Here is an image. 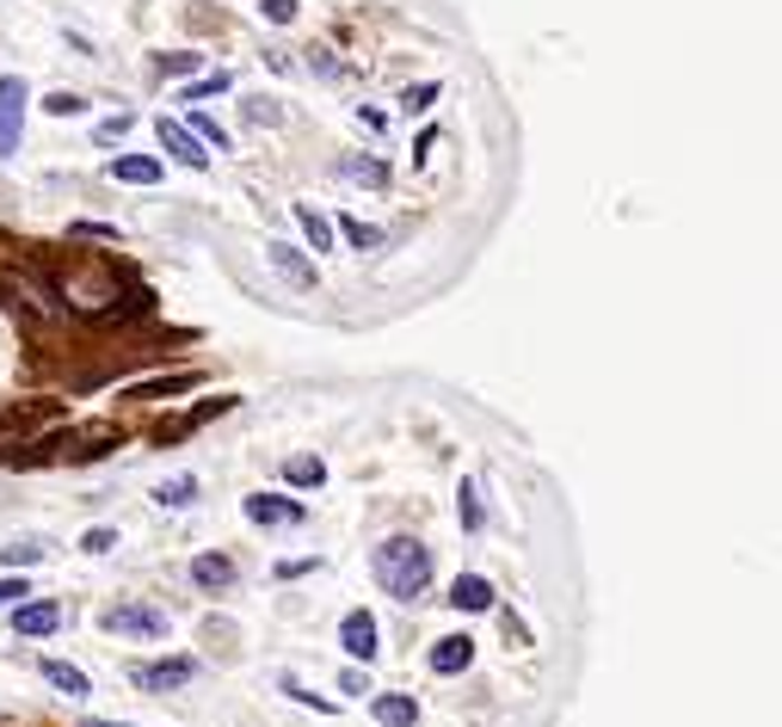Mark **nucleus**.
<instances>
[{
  "mask_svg": "<svg viewBox=\"0 0 782 727\" xmlns=\"http://www.w3.org/2000/svg\"><path fill=\"white\" fill-rule=\"evenodd\" d=\"M284 481H290V487H321L326 462L321 457H284Z\"/></svg>",
  "mask_w": 782,
  "mask_h": 727,
  "instance_id": "obj_18",
  "label": "nucleus"
},
{
  "mask_svg": "<svg viewBox=\"0 0 782 727\" xmlns=\"http://www.w3.org/2000/svg\"><path fill=\"white\" fill-rule=\"evenodd\" d=\"M370 567H376V586H382V592L401 598V604L425 598V586H432V549H425L420 536H388V543H376Z\"/></svg>",
  "mask_w": 782,
  "mask_h": 727,
  "instance_id": "obj_1",
  "label": "nucleus"
},
{
  "mask_svg": "<svg viewBox=\"0 0 782 727\" xmlns=\"http://www.w3.org/2000/svg\"><path fill=\"white\" fill-rule=\"evenodd\" d=\"M130 678H136V690L167 697V690H179V685H191V678H197V660H161V666H136Z\"/></svg>",
  "mask_w": 782,
  "mask_h": 727,
  "instance_id": "obj_5",
  "label": "nucleus"
},
{
  "mask_svg": "<svg viewBox=\"0 0 782 727\" xmlns=\"http://www.w3.org/2000/svg\"><path fill=\"white\" fill-rule=\"evenodd\" d=\"M197 68V56L191 50H179V56H161V75H191Z\"/></svg>",
  "mask_w": 782,
  "mask_h": 727,
  "instance_id": "obj_31",
  "label": "nucleus"
},
{
  "mask_svg": "<svg viewBox=\"0 0 782 727\" xmlns=\"http://www.w3.org/2000/svg\"><path fill=\"white\" fill-rule=\"evenodd\" d=\"M38 556H43L38 543H13V549H7V561H13V567H31Z\"/></svg>",
  "mask_w": 782,
  "mask_h": 727,
  "instance_id": "obj_32",
  "label": "nucleus"
},
{
  "mask_svg": "<svg viewBox=\"0 0 782 727\" xmlns=\"http://www.w3.org/2000/svg\"><path fill=\"white\" fill-rule=\"evenodd\" d=\"M105 629L136 635V641H154V635H167V616L154 611V604H112V611H105Z\"/></svg>",
  "mask_w": 782,
  "mask_h": 727,
  "instance_id": "obj_2",
  "label": "nucleus"
},
{
  "mask_svg": "<svg viewBox=\"0 0 782 727\" xmlns=\"http://www.w3.org/2000/svg\"><path fill=\"white\" fill-rule=\"evenodd\" d=\"M345 173L363 179V186H388V167H382V161H345Z\"/></svg>",
  "mask_w": 782,
  "mask_h": 727,
  "instance_id": "obj_26",
  "label": "nucleus"
},
{
  "mask_svg": "<svg viewBox=\"0 0 782 727\" xmlns=\"http://www.w3.org/2000/svg\"><path fill=\"white\" fill-rule=\"evenodd\" d=\"M80 549H87V556H112V549H117V531H105V524H99V531H87V543H80Z\"/></svg>",
  "mask_w": 782,
  "mask_h": 727,
  "instance_id": "obj_28",
  "label": "nucleus"
},
{
  "mask_svg": "<svg viewBox=\"0 0 782 727\" xmlns=\"http://www.w3.org/2000/svg\"><path fill=\"white\" fill-rule=\"evenodd\" d=\"M75 234H87V241H117V229H105V222H75Z\"/></svg>",
  "mask_w": 782,
  "mask_h": 727,
  "instance_id": "obj_35",
  "label": "nucleus"
},
{
  "mask_svg": "<svg viewBox=\"0 0 782 727\" xmlns=\"http://www.w3.org/2000/svg\"><path fill=\"white\" fill-rule=\"evenodd\" d=\"M154 136H161V149H167L172 161H179V167H191V173H204V167H210V149H204V142H197V136L185 130V124L161 117V124H154Z\"/></svg>",
  "mask_w": 782,
  "mask_h": 727,
  "instance_id": "obj_3",
  "label": "nucleus"
},
{
  "mask_svg": "<svg viewBox=\"0 0 782 727\" xmlns=\"http://www.w3.org/2000/svg\"><path fill=\"white\" fill-rule=\"evenodd\" d=\"M25 80L20 75H7L0 80V154H13L20 149V124H25Z\"/></svg>",
  "mask_w": 782,
  "mask_h": 727,
  "instance_id": "obj_4",
  "label": "nucleus"
},
{
  "mask_svg": "<svg viewBox=\"0 0 782 727\" xmlns=\"http://www.w3.org/2000/svg\"><path fill=\"white\" fill-rule=\"evenodd\" d=\"M234 407V395H216V401H197L191 407V413H179V420H167L161 425V444H179V438H191V432H197V425L210 420V413H229Z\"/></svg>",
  "mask_w": 782,
  "mask_h": 727,
  "instance_id": "obj_8",
  "label": "nucleus"
},
{
  "mask_svg": "<svg viewBox=\"0 0 782 727\" xmlns=\"http://www.w3.org/2000/svg\"><path fill=\"white\" fill-rule=\"evenodd\" d=\"M229 87H234V75H229V68H216V75H204V80H191V87H185V99H191V105H204V99H216V93H229Z\"/></svg>",
  "mask_w": 782,
  "mask_h": 727,
  "instance_id": "obj_22",
  "label": "nucleus"
},
{
  "mask_svg": "<svg viewBox=\"0 0 782 727\" xmlns=\"http://www.w3.org/2000/svg\"><path fill=\"white\" fill-rule=\"evenodd\" d=\"M339 234H345V241H351L358 253H376V247H382V229H376V222H358V216H345Z\"/></svg>",
  "mask_w": 782,
  "mask_h": 727,
  "instance_id": "obj_20",
  "label": "nucleus"
},
{
  "mask_svg": "<svg viewBox=\"0 0 782 727\" xmlns=\"http://www.w3.org/2000/svg\"><path fill=\"white\" fill-rule=\"evenodd\" d=\"M161 506H172V512H185V506H197V475H172V481H161Z\"/></svg>",
  "mask_w": 782,
  "mask_h": 727,
  "instance_id": "obj_19",
  "label": "nucleus"
},
{
  "mask_svg": "<svg viewBox=\"0 0 782 727\" xmlns=\"http://www.w3.org/2000/svg\"><path fill=\"white\" fill-rule=\"evenodd\" d=\"M457 518H462V531H480V518H487V512H480L475 487H462V494H457Z\"/></svg>",
  "mask_w": 782,
  "mask_h": 727,
  "instance_id": "obj_25",
  "label": "nucleus"
},
{
  "mask_svg": "<svg viewBox=\"0 0 782 727\" xmlns=\"http://www.w3.org/2000/svg\"><path fill=\"white\" fill-rule=\"evenodd\" d=\"M296 222L308 229V241H315V247H333V222H326L315 204H296Z\"/></svg>",
  "mask_w": 782,
  "mask_h": 727,
  "instance_id": "obj_21",
  "label": "nucleus"
},
{
  "mask_svg": "<svg viewBox=\"0 0 782 727\" xmlns=\"http://www.w3.org/2000/svg\"><path fill=\"white\" fill-rule=\"evenodd\" d=\"M247 518L253 524H303V506L296 499H278V494H247Z\"/></svg>",
  "mask_w": 782,
  "mask_h": 727,
  "instance_id": "obj_9",
  "label": "nucleus"
},
{
  "mask_svg": "<svg viewBox=\"0 0 782 727\" xmlns=\"http://www.w3.org/2000/svg\"><path fill=\"white\" fill-rule=\"evenodd\" d=\"M25 592H31V586H25V574H20V579H0V604H20Z\"/></svg>",
  "mask_w": 782,
  "mask_h": 727,
  "instance_id": "obj_34",
  "label": "nucleus"
},
{
  "mask_svg": "<svg viewBox=\"0 0 782 727\" xmlns=\"http://www.w3.org/2000/svg\"><path fill=\"white\" fill-rule=\"evenodd\" d=\"M376 722L382 727H413V722H420V703L401 697V690H382V697H376Z\"/></svg>",
  "mask_w": 782,
  "mask_h": 727,
  "instance_id": "obj_16",
  "label": "nucleus"
},
{
  "mask_svg": "<svg viewBox=\"0 0 782 727\" xmlns=\"http://www.w3.org/2000/svg\"><path fill=\"white\" fill-rule=\"evenodd\" d=\"M80 105H87L80 93H50V99H43V112H50V117H75Z\"/></svg>",
  "mask_w": 782,
  "mask_h": 727,
  "instance_id": "obj_27",
  "label": "nucleus"
},
{
  "mask_svg": "<svg viewBox=\"0 0 782 727\" xmlns=\"http://www.w3.org/2000/svg\"><path fill=\"white\" fill-rule=\"evenodd\" d=\"M124 130H130V112L105 117V124H99V142H124Z\"/></svg>",
  "mask_w": 782,
  "mask_h": 727,
  "instance_id": "obj_30",
  "label": "nucleus"
},
{
  "mask_svg": "<svg viewBox=\"0 0 782 727\" xmlns=\"http://www.w3.org/2000/svg\"><path fill=\"white\" fill-rule=\"evenodd\" d=\"M191 586H204V592L234 586V561L229 556H197V561H191Z\"/></svg>",
  "mask_w": 782,
  "mask_h": 727,
  "instance_id": "obj_12",
  "label": "nucleus"
},
{
  "mask_svg": "<svg viewBox=\"0 0 782 727\" xmlns=\"http://www.w3.org/2000/svg\"><path fill=\"white\" fill-rule=\"evenodd\" d=\"M43 678H50L62 697H87V690H93V685H87V672L68 666V660H43Z\"/></svg>",
  "mask_w": 782,
  "mask_h": 727,
  "instance_id": "obj_17",
  "label": "nucleus"
},
{
  "mask_svg": "<svg viewBox=\"0 0 782 727\" xmlns=\"http://www.w3.org/2000/svg\"><path fill=\"white\" fill-rule=\"evenodd\" d=\"M259 13L278 20V25H290V20H296V0H259Z\"/></svg>",
  "mask_w": 782,
  "mask_h": 727,
  "instance_id": "obj_29",
  "label": "nucleus"
},
{
  "mask_svg": "<svg viewBox=\"0 0 782 727\" xmlns=\"http://www.w3.org/2000/svg\"><path fill=\"white\" fill-rule=\"evenodd\" d=\"M112 179H124V186H154V179H161V161H154V154H117Z\"/></svg>",
  "mask_w": 782,
  "mask_h": 727,
  "instance_id": "obj_14",
  "label": "nucleus"
},
{
  "mask_svg": "<svg viewBox=\"0 0 782 727\" xmlns=\"http://www.w3.org/2000/svg\"><path fill=\"white\" fill-rule=\"evenodd\" d=\"M469 660H475L469 635H444L438 648H432V672H469Z\"/></svg>",
  "mask_w": 782,
  "mask_h": 727,
  "instance_id": "obj_13",
  "label": "nucleus"
},
{
  "mask_svg": "<svg viewBox=\"0 0 782 727\" xmlns=\"http://www.w3.org/2000/svg\"><path fill=\"white\" fill-rule=\"evenodd\" d=\"M247 117H253V124H278L284 112H278V105H266V99H247Z\"/></svg>",
  "mask_w": 782,
  "mask_h": 727,
  "instance_id": "obj_33",
  "label": "nucleus"
},
{
  "mask_svg": "<svg viewBox=\"0 0 782 727\" xmlns=\"http://www.w3.org/2000/svg\"><path fill=\"white\" fill-rule=\"evenodd\" d=\"M450 604H457V611H493V586L480 574H462L457 586H450Z\"/></svg>",
  "mask_w": 782,
  "mask_h": 727,
  "instance_id": "obj_15",
  "label": "nucleus"
},
{
  "mask_svg": "<svg viewBox=\"0 0 782 727\" xmlns=\"http://www.w3.org/2000/svg\"><path fill=\"white\" fill-rule=\"evenodd\" d=\"M117 444H124V432H112V425H93V432H80L75 444L56 438V457H68V462H99V457H112Z\"/></svg>",
  "mask_w": 782,
  "mask_h": 727,
  "instance_id": "obj_6",
  "label": "nucleus"
},
{
  "mask_svg": "<svg viewBox=\"0 0 782 727\" xmlns=\"http://www.w3.org/2000/svg\"><path fill=\"white\" fill-rule=\"evenodd\" d=\"M339 641H345V653H351V660H370V653H376V616L370 611H351L339 623Z\"/></svg>",
  "mask_w": 782,
  "mask_h": 727,
  "instance_id": "obj_10",
  "label": "nucleus"
},
{
  "mask_svg": "<svg viewBox=\"0 0 782 727\" xmlns=\"http://www.w3.org/2000/svg\"><path fill=\"white\" fill-rule=\"evenodd\" d=\"M432 105H438V80H420V87H407V93H401V112L407 117L432 112Z\"/></svg>",
  "mask_w": 782,
  "mask_h": 727,
  "instance_id": "obj_23",
  "label": "nucleus"
},
{
  "mask_svg": "<svg viewBox=\"0 0 782 727\" xmlns=\"http://www.w3.org/2000/svg\"><path fill=\"white\" fill-rule=\"evenodd\" d=\"M266 259H271L278 271H284V278H290L296 290H315V284H321V271H315V259H303V253L290 247V241H271V247H266Z\"/></svg>",
  "mask_w": 782,
  "mask_h": 727,
  "instance_id": "obj_7",
  "label": "nucleus"
},
{
  "mask_svg": "<svg viewBox=\"0 0 782 727\" xmlns=\"http://www.w3.org/2000/svg\"><path fill=\"white\" fill-rule=\"evenodd\" d=\"M87 727H136V722H99V715H93V722H87Z\"/></svg>",
  "mask_w": 782,
  "mask_h": 727,
  "instance_id": "obj_36",
  "label": "nucleus"
},
{
  "mask_svg": "<svg viewBox=\"0 0 782 727\" xmlns=\"http://www.w3.org/2000/svg\"><path fill=\"white\" fill-rule=\"evenodd\" d=\"M191 136H197L204 149H229V130H222L216 117H204V112H197V124H191Z\"/></svg>",
  "mask_w": 782,
  "mask_h": 727,
  "instance_id": "obj_24",
  "label": "nucleus"
},
{
  "mask_svg": "<svg viewBox=\"0 0 782 727\" xmlns=\"http://www.w3.org/2000/svg\"><path fill=\"white\" fill-rule=\"evenodd\" d=\"M13 629L20 635H56L62 629V604H50V598H38V604H20V616H13Z\"/></svg>",
  "mask_w": 782,
  "mask_h": 727,
  "instance_id": "obj_11",
  "label": "nucleus"
}]
</instances>
